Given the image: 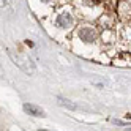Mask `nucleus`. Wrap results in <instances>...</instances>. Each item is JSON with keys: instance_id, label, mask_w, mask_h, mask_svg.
<instances>
[{"instance_id": "f257e3e1", "label": "nucleus", "mask_w": 131, "mask_h": 131, "mask_svg": "<svg viewBox=\"0 0 131 131\" xmlns=\"http://www.w3.org/2000/svg\"><path fill=\"white\" fill-rule=\"evenodd\" d=\"M8 55H10V59L14 62L16 67L21 68L24 73H27V74H33V73H35V65L32 63L30 59L22 57V55H19V54H14V52L10 51V49H8Z\"/></svg>"}, {"instance_id": "f03ea898", "label": "nucleus", "mask_w": 131, "mask_h": 131, "mask_svg": "<svg viewBox=\"0 0 131 131\" xmlns=\"http://www.w3.org/2000/svg\"><path fill=\"white\" fill-rule=\"evenodd\" d=\"M55 24H57L60 29H70V27L74 24V19H73V16L71 13L68 11H63L57 16V19H55Z\"/></svg>"}, {"instance_id": "7ed1b4c3", "label": "nucleus", "mask_w": 131, "mask_h": 131, "mask_svg": "<svg viewBox=\"0 0 131 131\" xmlns=\"http://www.w3.org/2000/svg\"><path fill=\"white\" fill-rule=\"evenodd\" d=\"M79 38L84 43H93L96 38V32L92 29V27H82L79 30Z\"/></svg>"}, {"instance_id": "20e7f679", "label": "nucleus", "mask_w": 131, "mask_h": 131, "mask_svg": "<svg viewBox=\"0 0 131 131\" xmlns=\"http://www.w3.org/2000/svg\"><path fill=\"white\" fill-rule=\"evenodd\" d=\"M24 111L27 112L29 115H33V117H44V111L40 107V106H36V104H32V103H25V104L22 106Z\"/></svg>"}, {"instance_id": "39448f33", "label": "nucleus", "mask_w": 131, "mask_h": 131, "mask_svg": "<svg viewBox=\"0 0 131 131\" xmlns=\"http://www.w3.org/2000/svg\"><path fill=\"white\" fill-rule=\"evenodd\" d=\"M57 103H59L62 107H67V109H70V111H76V109H78V106L74 104L73 101H70V100H67V98H62V96L57 98Z\"/></svg>"}, {"instance_id": "423d86ee", "label": "nucleus", "mask_w": 131, "mask_h": 131, "mask_svg": "<svg viewBox=\"0 0 131 131\" xmlns=\"http://www.w3.org/2000/svg\"><path fill=\"white\" fill-rule=\"evenodd\" d=\"M6 5H8V0H2V6H3V8H5V6H6Z\"/></svg>"}, {"instance_id": "0eeeda50", "label": "nucleus", "mask_w": 131, "mask_h": 131, "mask_svg": "<svg viewBox=\"0 0 131 131\" xmlns=\"http://www.w3.org/2000/svg\"><path fill=\"white\" fill-rule=\"evenodd\" d=\"M41 2H51V0H41Z\"/></svg>"}, {"instance_id": "6e6552de", "label": "nucleus", "mask_w": 131, "mask_h": 131, "mask_svg": "<svg viewBox=\"0 0 131 131\" xmlns=\"http://www.w3.org/2000/svg\"><path fill=\"white\" fill-rule=\"evenodd\" d=\"M38 131H48V129H38Z\"/></svg>"}, {"instance_id": "1a4fd4ad", "label": "nucleus", "mask_w": 131, "mask_h": 131, "mask_svg": "<svg viewBox=\"0 0 131 131\" xmlns=\"http://www.w3.org/2000/svg\"><path fill=\"white\" fill-rule=\"evenodd\" d=\"M128 131H131V128H129V129H128Z\"/></svg>"}]
</instances>
